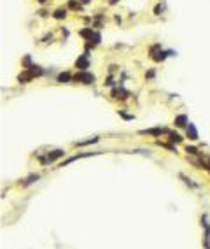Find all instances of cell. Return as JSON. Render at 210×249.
<instances>
[{
    "instance_id": "cell-1",
    "label": "cell",
    "mask_w": 210,
    "mask_h": 249,
    "mask_svg": "<svg viewBox=\"0 0 210 249\" xmlns=\"http://www.w3.org/2000/svg\"><path fill=\"white\" fill-rule=\"evenodd\" d=\"M74 79H75V81H79V83H84V84L95 83V75H93V74H90V72H86V70H81L79 74H75V75H74Z\"/></svg>"
},
{
    "instance_id": "cell-2",
    "label": "cell",
    "mask_w": 210,
    "mask_h": 249,
    "mask_svg": "<svg viewBox=\"0 0 210 249\" xmlns=\"http://www.w3.org/2000/svg\"><path fill=\"white\" fill-rule=\"evenodd\" d=\"M75 67H77V69H81V70H86V69L90 67V60H88V53L77 58V62H75Z\"/></svg>"
},
{
    "instance_id": "cell-3",
    "label": "cell",
    "mask_w": 210,
    "mask_h": 249,
    "mask_svg": "<svg viewBox=\"0 0 210 249\" xmlns=\"http://www.w3.org/2000/svg\"><path fill=\"white\" fill-rule=\"evenodd\" d=\"M63 155H65V151H63V149H56V151H51V153H47V158H46V160H42V161H54V160L61 158Z\"/></svg>"
},
{
    "instance_id": "cell-4",
    "label": "cell",
    "mask_w": 210,
    "mask_h": 249,
    "mask_svg": "<svg viewBox=\"0 0 210 249\" xmlns=\"http://www.w3.org/2000/svg\"><path fill=\"white\" fill-rule=\"evenodd\" d=\"M186 134H187V137H189L191 140H196V139H198V132H196V128H194V124H193V123H187Z\"/></svg>"
},
{
    "instance_id": "cell-5",
    "label": "cell",
    "mask_w": 210,
    "mask_h": 249,
    "mask_svg": "<svg viewBox=\"0 0 210 249\" xmlns=\"http://www.w3.org/2000/svg\"><path fill=\"white\" fill-rule=\"evenodd\" d=\"M187 124V116L186 114H180L175 118V126H179V128H182V126H186Z\"/></svg>"
},
{
    "instance_id": "cell-6",
    "label": "cell",
    "mask_w": 210,
    "mask_h": 249,
    "mask_svg": "<svg viewBox=\"0 0 210 249\" xmlns=\"http://www.w3.org/2000/svg\"><path fill=\"white\" fill-rule=\"evenodd\" d=\"M166 130L165 128H154V130H144V134H151V135H160V134H165Z\"/></svg>"
},
{
    "instance_id": "cell-7",
    "label": "cell",
    "mask_w": 210,
    "mask_h": 249,
    "mask_svg": "<svg viewBox=\"0 0 210 249\" xmlns=\"http://www.w3.org/2000/svg\"><path fill=\"white\" fill-rule=\"evenodd\" d=\"M56 20H61V18H65L67 16V9H58V11H54V14H53Z\"/></svg>"
},
{
    "instance_id": "cell-8",
    "label": "cell",
    "mask_w": 210,
    "mask_h": 249,
    "mask_svg": "<svg viewBox=\"0 0 210 249\" xmlns=\"http://www.w3.org/2000/svg\"><path fill=\"white\" fill-rule=\"evenodd\" d=\"M70 79H72V75H70L68 72H63V74L58 75V81H60V83H67V81H70Z\"/></svg>"
},
{
    "instance_id": "cell-9",
    "label": "cell",
    "mask_w": 210,
    "mask_h": 249,
    "mask_svg": "<svg viewBox=\"0 0 210 249\" xmlns=\"http://www.w3.org/2000/svg\"><path fill=\"white\" fill-rule=\"evenodd\" d=\"M37 179H39V176H37V174H35V176H30L26 181H25V183H23V186H28V184H32V183H33V181H37Z\"/></svg>"
},
{
    "instance_id": "cell-10",
    "label": "cell",
    "mask_w": 210,
    "mask_h": 249,
    "mask_svg": "<svg viewBox=\"0 0 210 249\" xmlns=\"http://www.w3.org/2000/svg\"><path fill=\"white\" fill-rule=\"evenodd\" d=\"M170 140H172V142H180V140H182V137H180V135H177V134H170Z\"/></svg>"
},
{
    "instance_id": "cell-11",
    "label": "cell",
    "mask_w": 210,
    "mask_h": 249,
    "mask_svg": "<svg viewBox=\"0 0 210 249\" xmlns=\"http://www.w3.org/2000/svg\"><path fill=\"white\" fill-rule=\"evenodd\" d=\"M186 151H187V153H189V155H198V149H196V147H193V146H187V147H186Z\"/></svg>"
},
{
    "instance_id": "cell-12",
    "label": "cell",
    "mask_w": 210,
    "mask_h": 249,
    "mask_svg": "<svg viewBox=\"0 0 210 249\" xmlns=\"http://www.w3.org/2000/svg\"><path fill=\"white\" fill-rule=\"evenodd\" d=\"M119 114L123 116V118H124V119H133V116H130V114H124V112H123V111H119Z\"/></svg>"
},
{
    "instance_id": "cell-13",
    "label": "cell",
    "mask_w": 210,
    "mask_h": 249,
    "mask_svg": "<svg viewBox=\"0 0 210 249\" xmlns=\"http://www.w3.org/2000/svg\"><path fill=\"white\" fill-rule=\"evenodd\" d=\"M68 5H70V7H74V9H77V7H79V4H77V2H74V0L70 2Z\"/></svg>"
}]
</instances>
